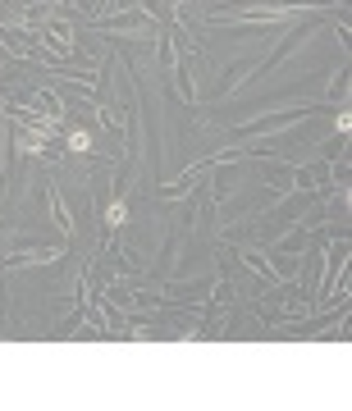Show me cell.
Returning a JSON list of instances; mask_svg holds the SVG:
<instances>
[{
    "instance_id": "6da1fadb",
    "label": "cell",
    "mask_w": 352,
    "mask_h": 411,
    "mask_svg": "<svg viewBox=\"0 0 352 411\" xmlns=\"http://www.w3.org/2000/svg\"><path fill=\"white\" fill-rule=\"evenodd\" d=\"M124 219H128V206H124V201H110V206H106V224H110V228H119Z\"/></svg>"
},
{
    "instance_id": "7a4b0ae2",
    "label": "cell",
    "mask_w": 352,
    "mask_h": 411,
    "mask_svg": "<svg viewBox=\"0 0 352 411\" xmlns=\"http://www.w3.org/2000/svg\"><path fill=\"white\" fill-rule=\"evenodd\" d=\"M69 151H78V156H83V151H92V137H87L83 128H74V133H69Z\"/></svg>"
}]
</instances>
